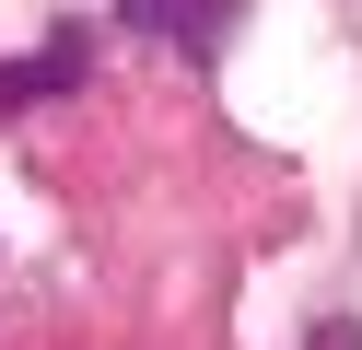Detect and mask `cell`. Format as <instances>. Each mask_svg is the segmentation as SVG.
Here are the masks:
<instances>
[{"mask_svg":"<svg viewBox=\"0 0 362 350\" xmlns=\"http://www.w3.org/2000/svg\"><path fill=\"white\" fill-rule=\"evenodd\" d=\"M82 59H94V47H82V23H59L47 47H24V59L0 70V105H12V117H35L47 93H71V82H82Z\"/></svg>","mask_w":362,"mask_h":350,"instance_id":"7a4b0ae2","label":"cell"},{"mask_svg":"<svg viewBox=\"0 0 362 350\" xmlns=\"http://www.w3.org/2000/svg\"><path fill=\"white\" fill-rule=\"evenodd\" d=\"M117 23L152 35V47H175V59H222L234 23H245V0H117Z\"/></svg>","mask_w":362,"mask_h":350,"instance_id":"6da1fadb","label":"cell"},{"mask_svg":"<svg viewBox=\"0 0 362 350\" xmlns=\"http://www.w3.org/2000/svg\"><path fill=\"white\" fill-rule=\"evenodd\" d=\"M304 350H362V327H351V315H327V327H315Z\"/></svg>","mask_w":362,"mask_h":350,"instance_id":"3957f363","label":"cell"}]
</instances>
